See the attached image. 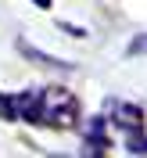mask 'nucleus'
I'll list each match as a JSON object with an SVG mask.
<instances>
[{
  "instance_id": "nucleus-1",
  "label": "nucleus",
  "mask_w": 147,
  "mask_h": 158,
  "mask_svg": "<svg viewBox=\"0 0 147 158\" xmlns=\"http://www.w3.org/2000/svg\"><path fill=\"white\" fill-rule=\"evenodd\" d=\"M76 118H79V104H76V97H72L65 86L39 90V122H43V126L68 129Z\"/></svg>"
},
{
  "instance_id": "nucleus-2",
  "label": "nucleus",
  "mask_w": 147,
  "mask_h": 158,
  "mask_svg": "<svg viewBox=\"0 0 147 158\" xmlns=\"http://www.w3.org/2000/svg\"><path fill=\"white\" fill-rule=\"evenodd\" d=\"M111 108V122H115L118 129H126V133H137V129H144V111L137 108V104H129V101H108Z\"/></svg>"
},
{
  "instance_id": "nucleus-3",
  "label": "nucleus",
  "mask_w": 147,
  "mask_h": 158,
  "mask_svg": "<svg viewBox=\"0 0 147 158\" xmlns=\"http://www.w3.org/2000/svg\"><path fill=\"white\" fill-rule=\"evenodd\" d=\"M83 137H86L90 151H93V148H97V151H104V148H108V137H104V118H100V115L86 118V122H83Z\"/></svg>"
},
{
  "instance_id": "nucleus-4",
  "label": "nucleus",
  "mask_w": 147,
  "mask_h": 158,
  "mask_svg": "<svg viewBox=\"0 0 147 158\" xmlns=\"http://www.w3.org/2000/svg\"><path fill=\"white\" fill-rule=\"evenodd\" d=\"M18 47H22V54H25V58H29V61H39V65H47V69H58V72H65V69H68L65 61H54V58H50V54H39V50H32L29 43H25V40H22Z\"/></svg>"
},
{
  "instance_id": "nucleus-5",
  "label": "nucleus",
  "mask_w": 147,
  "mask_h": 158,
  "mask_svg": "<svg viewBox=\"0 0 147 158\" xmlns=\"http://www.w3.org/2000/svg\"><path fill=\"white\" fill-rule=\"evenodd\" d=\"M126 151H129V155H147V137H144V129L129 133V140H126Z\"/></svg>"
},
{
  "instance_id": "nucleus-6",
  "label": "nucleus",
  "mask_w": 147,
  "mask_h": 158,
  "mask_svg": "<svg viewBox=\"0 0 147 158\" xmlns=\"http://www.w3.org/2000/svg\"><path fill=\"white\" fill-rule=\"evenodd\" d=\"M126 54H129V58H140V54H147V32H144V36H137L133 43H129Z\"/></svg>"
},
{
  "instance_id": "nucleus-7",
  "label": "nucleus",
  "mask_w": 147,
  "mask_h": 158,
  "mask_svg": "<svg viewBox=\"0 0 147 158\" xmlns=\"http://www.w3.org/2000/svg\"><path fill=\"white\" fill-rule=\"evenodd\" d=\"M0 115H4V118H18V111H14V97H0Z\"/></svg>"
},
{
  "instance_id": "nucleus-8",
  "label": "nucleus",
  "mask_w": 147,
  "mask_h": 158,
  "mask_svg": "<svg viewBox=\"0 0 147 158\" xmlns=\"http://www.w3.org/2000/svg\"><path fill=\"white\" fill-rule=\"evenodd\" d=\"M32 4H39V7H50V0H32Z\"/></svg>"
}]
</instances>
